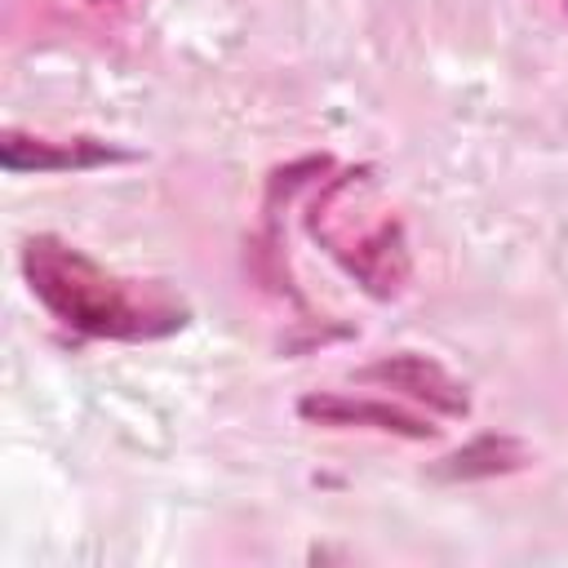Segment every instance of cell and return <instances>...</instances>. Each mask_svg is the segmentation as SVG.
<instances>
[{
    "label": "cell",
    "mask_w": 568,
    "mask_h": 568,
    "mask_svg": "<svg viewBox=\"0 0 568 568\" xmlns=\"http://www.w3.org/2000/svg\"><path fill=\"white\" fill-rule=\"evenodd\" d=\"M532 457L519 439L510 435H479L470 444H462L457 453L439 457L430 466L435 479H453V484H466V479H493V475H510V470H524Z\"/></svg>",
    "instance_id": "5b68a950"
},
{
    "label": "cell",
    "mask_w": 568,
    "mask_h": 568,
    "mask_svg": "<svg viewBox=\"0 0 568 568\" xmlns=\"http://www.w3.org/2000/svg\"><path fill=\"white\" fill-rule=\"evenodd\" d=\"M359 377L364 382H377V386H390V390H399L408 399H422V404H430V408H439L448 417H466L470 413L466 386L439 359H430V355L399 351V355H386V359L368 364Z\"/></svg>",
    "instance_id": "7a4b0ae2"
},
{
    "label": "cell",
    "mask_w": 568,
    "mask_h": 568,
    "mask_svg": "<svg viewBox=\"0 0 568 568\" xmlns=\"http://www.w3.org/2000/svg\"><path fill=\"white\" fill-rule=\"evenodd\" d=\"M22 275L53 320L89 337H160L182 324V311L142 297L129 280H115L89 253L53 235H31L22 244Z\"/></svg>",
    "instance_id": "6da1fadb"
},
{
    "label": "cell",
    "mask_w": 568,
    "mask_h": 568,
    "mask_svg": "<svg viewBox=\"0 0 568 568\" xmlns=\"http://www.w3.org/2000/svg\"><path fill=\"white\" fill-rule=\"evenodd\" d=\"M297 413L306 422H320V426H373V430H390L404 439H430L435 435V426H426L422 417H413L404 408H390L377 399H351V395H302Z\"/></svg>",
    "instance_id": "277c9868"
},
{
    "label": "cell",
    "mask_w": 568,
    "mask_h": 568,
    "mask_svg": "<svg viewBox=\"0 0 568 568\" xmlns=\"http://www.w3.org/2000/svg\"><path fill=\"white\" fill-rule=\"evenodd\" d=\"M0 160L9 173H53V169H93V164H111L124 160V151L93 142V138H71V142H49V138H31L9 129L0 142Z\"/></svg>",
    "instance_id": "3957f363"
}]
</instances>
